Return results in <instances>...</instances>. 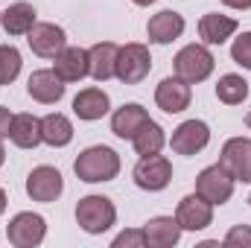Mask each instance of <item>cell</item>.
I'll list each match as a JSON object with an SVG mask.
<instances>
[{"instance_id":"obj_33","label":"cell","mask_w":251,"mask_h":248,"mask_svg":"<svg viewBox=\"0 0 251 248\" xmlns=\"http://www.w3.org/2000/svg\"><path fill=\"white\" fill-rule=\"evenodd\" d=\"M3 210H6V193L0 190V213H3Z\"/></svg>"},{"instance_id":"obj_30","label":"cell","mask_w":251,"mask_h":248,"mask_svg":"<svg viewBox=\"0 0 251 248\" xmlns=\"http://www.w3.org/2000/svg\"><path fill=\"white\" fill-rule=\"evenodd\" d=\"M140 248V246H146V234H143V231H123V234H120V237H117V240H114V248Z\"/></svg>"},{"instance_id":"obj_11","label":"cell","mask_w":251,"mask_h":248,"mask_svg":"<svg viewBox=\"0 0 251 248\" xmlns=\"http://www.w3.org/2000/svg\"><path fill=\"white\" fill-rule=\"evenodd\" d=\"M207 143H210V128H207V123H201V120L181 123L173 131V140H170V146H173L176 155H196Z\"/></svg>"},{"instance_id":"obj_19","label":"cell","mask_w":251,"mask_h":248,"mask_svg":"<svg viewBox=\"0 0 251 248\" xmlns=\"http://www.w3.org/2000/svg\"><path fill=\"white\" fill-rule=\"evenodd\" d=\"M73 114L79 120H100L108 114V94L102 88H85L73 99Z\"/></svg>"},{"instance_id":"obj_31","label":"cell","mask_w":251,"mask_h":248,"mask_svg":"<svg viewBox=\"0 0 251 248\" xmlns=\"http://www.w3.org/2000/svg\"><path fill=\"white\" fill-rule=\"evenodd\" d=\"M12 117H15V114H9V108H3V105H0V140H3V137H9Z\"/></svg>"},{"instance_id":"obj_7","label":"cell","mask_w":251,"mask_h":248,"mask_svg":"<svg viewBox=\"0 0 251 248\" xmlns=\"http://www.w3.org/2000/svg\"><path fill=\"white\" fill-rule=\"evenodd\" d=\"M219 164L231 173L234 181L251 184V140L249 137H231V140L222 146Z\"/></svg>"},{"instance_id":"obj_18","label":"cell","mask_w":251,"mask_h":248,"mask_svg":"<svg viewBox=\"0 0 251 248\" xmlns=\"http://www.w3.org/2000/svg\"><path fill=\"white\" fill-rule=\"evenodd\" d=\"M143 234H146V246L173 248L178 243V237H181V225H178V219H173V216H155V219L146 222Z\"/></svg>"},{"instance_id":"obj_36","label":"cell","mask_w":251,"mask_h":248,"mask_svg":"<svg viewBox=\"0 0 251 248\" xmlns=\"http://www.w3.org/2000/svg\"><path fill=\"white\" fill-rule=\"evenodd\" d=\"M246 125H249V128H251V111H249V114H246Z\"/></svg>"},{"instance_id":"obj_1","label":"cell","mask_w":251,"mask_h":248,"mask_svg":"<svg viewBox=\"0 0 251 248\" xmlns=\"http://www.w3.org/2000/svg\"><path fill=\"white\" fill-rule=\"evenodd\" d=\"M73 173L79 181H88V184L111 181L120 173V155L111 146H91L79 152V158L73 161Z\"/></svg>"},{"instance_id":"obj_32","label":"cell","mask_w":251,"mask_h":248,"mask_svg":"<svg viewBox=\"0 0 251 248\" xmlns=\"http://www.w3.org/2000/svg\"><path fill=\"white\" fill-rule=\"evenodd\" d=\"M222 3L231 9H251V0H222Z\"/></svg>"},{"instance_id":"obj_25","label":"cell","mask_w":251,"mask_h":248,"mask_svg":"<svg viewBox=\"0 0 251 248\" xmlns=\"http://www.w3.org/2000/svg\"><path fill=\"white\" fill-rule=\"evenodd\" d=\"M131 143H134V152L143 158V155H158V152L164 149L167 137H164V128H161V125L155 123V120H149V123L131 137Z\"/></svg>"},{"instance_id":"obj_8","label":"cell","mask_w":251,"mask_h":248,"mask_svg":"<svg viewBox=\"0 0 251 248\" xmlns=\"http://www.w3.org/2000/svg\"><path fill=\"white\" fill-rule=\"evenodd\" d=\"M173 181V164L164 155H143L134 167V184L140 190H164Z\"/></svg>"},{"instance_id":"obj_16","label":"cell","mask_w":251,"mask_h":248,"mask_svg":"<svg viewBox=\"0 0 251 248\" xmlns=\"http://www.w3.org/2000/svg\"><path fill=\"white\" fill-rule=\"evenodd\" d=\"M64 82H79L91 73V59H88V50L82 47H64L62 53L56 56V67H53Z\"/></svg>"},{"instance_id":"obj_12","label":"cell","mask_w":251,"mask_h":248,"mask_svg":"<svg viewBox=\"0 0 251 248\" xmlns=\"http://www.w3.org/2000/svg\"><path fill=\"white\" fill-rule=\"evenodd\" d=\"M176 219H178L181 231H201L213 222V204L204 201L201 196H184L178 201Z\"/></svg>"},{"instance_id":"obj_22","label":"cell","mask_w":251,"mask_h":248,"mask_svg":"<svg viewBox=\"0 0 251 248\" xmlns=\"http://www.w3.org/2000/svg\"><path fill=\"white\" fill-rule=\"evenodd\" d=\"M117 44L111 41H102V44H94L88 50V59H91V76L97 82H105L114 76V62H117Z\"/></svg>"},{"instance_id":"obj_21","label":"cell","mask_w":251,"mask_h":248,"mask_svg":"<svg viewBox=\"0 0 251 248\" xmlns=\"http://www.w3.org/2000/svg\"><path fill=\"white\" fill-rule=\"evenodd\" d=\"M9 137L21 149H35L41 143V120L32 117V114H15L12 117V128H9Z\"/></svg>"},{"instance_id":"obj_20","label":"cell","mask_w":251,"mask_h":248,"mask_svg":"<svg viewBox=\"0 0 251 248\" xmlns=\"http://www.w3.org/2000/svg\"><path fill=\"white\" fill-rule=\"evenodd\" d=\"M237 32V21L228 18V15H204L199 21V35L204 44H225L231 35Z\"/></svg>"},{"instance_id":"obj_5","label":"cell","mask_w":251,"mask_h":248,"mask_svg":"<svg viewBox=\"0 0 251 248\" xmlns=\"http://www.w3.org/2000/svg\"><path fill=\"white\" fill-rule=\"evenodd\" d=\"M231 193H234V178H231V173L222 164H213V167H207V170L199 173V178H196V196H201L204 201L225 204L231 198Z\"/></svg>"},{"instance_id":"obj_2","label":"cell","mask_w":251,"mask_h":248,"mask_svg":"<svg viewBox=\"0 0 251 248\" xmlns=\"http://www.w3.org/2000/svg\"><path fill=\"white\" fill-rule=\"evenodd\" d=\"M114 219H117V207L105 196H85L76 204V222L85 234H102L114 225Z\"/></svg>"},{"instance_id":"obj_14","label":"cell","mask_w":251,"mask_h":248,"mask_svg":"<svg viewBox=\"0 0 251 248\" xmlns=\"http://www.w3.org/2000/svg\"><path fill=\"white\" fill-rule=\"evenodd\" d=\"M26 91L35 102L41 105H53L64 97V79L56 70H35L26 82Z\"/></svg>"},{"instance_id":"obj_3","label":"cell","mask_w":251,"mask_h":248,"mask_svg":"<svg viewBox=\"0 0 251 248\" xmlns=\"http://www.w3.org/2000/svg\"><path fill=\"white\" fill-rule=\"evenodd\" d=\"M152 70V56L143 44H126L117 50V62H114V76L123 85H137L149 76Z\"/></svg>"},{"instance_id":"obj_29","label":"cell","mask_w":251,"mask_h":248,"mask_svg":"<svg viewBox=\"0 0 251 248\" xmlns=\"http://www.w3.org/2000/svg\"><path fill=\"white\" fill-rule=\"evenodd\" d=\"M225 246L228 248H251V225H234L225 234Z\"/></svg>"},{"instance_id":"obj_15","label":"cell","mask_w":251,"mask_h":248,"mask_svg":"<svg viewBox=\"0 0 251 248\" xmlns=\"http://www.w3.org/2000/svg\"><path fill=\"white\" fill-rule=\"evenodd\" d=\"M181 32H184V18H181L178 12H173V9H164V12L152 15L149 24H146V35H149V41H155V44H170V41H176Z\"/></svg>"},{"instance_id":"obj_26","label":"cell","mask_w":251,"mask_h":248,"mask_svg":"<svg viewBox=\"0 0 251 248\" xmlns=\"http://www.w3.org/2000/svg\"><path fill=\"white\" fill-rule=\"evenodd\" d=\"M216 97H219V102H225V105H240V102L249 97V82H246L243 76H237V73H225V76L216 82Z\"/></svg>"},{"instance_id":"obj_10","label":"cell","mask_w":251,"mask_h":248,"mask_svg":"<svg viewBox=\"0 0 251 248\" xmlns=\"http://www.w3.org/2000/svg\"><path fill=\"white\" fill-rule=\"evenodd\" d=\"M26 35H29L26 41H29L32 53L41 56V59H56L64 47H67L64 29L62 26H56V24H35Z\"/></svg>"},{"instance_id":"obj_34","label":"cell","mask_w":251,"mask_h":248,"mask_svg":"<svg viewBox=\"0 0 251 248\" xmlns=\"http://www.w3.org/2000/svg\"><path fill=\"white\" fill-rule=\"evenodd\" d=\"M131 3H137V6H149V3H155V0H131Z\"/></svg>"},{"instance_id":"obj_37","label":"cell","mask_w":251,"mask_h":248,"mask_svg":"<svg viewBox=\"0 0 251 248\" xmlns=\"http://www.w3.org/2000/svg\"><path fill=\"white\" fill-rule=\"evenodd\" d=\"M249 204H251V196H249Z\"/></svg>"},{"instance_id":"obj_23","label":"cell","mask_w":251,"mask_h":248,"mask_svg":"<svg viewBox=\"0 0 251 248\" xmlns=\"http://www.w3.org/2000/svg\"><path fill=\"white\" fill-rule=\"evenodd\" d=\"M0 21L9 35H26L35 26V9L32 3H12L6 12H0Z\"/></svg>"},{"instance_id":"obj_35","label":"cell","mask_w":251,"mask_h":248,"mask_svg":"<svg viewBox=\"0 0 251 248\" xmlns=\"http://www.w3.org/2000/svg\"><path fill=\"white\" fill-rule=\"evenodd\" d=\"M3 161H6V152H3V146H0V167H3Z\"/></svg>"},{"instance_id":"obj_17","label":"cell","mask_w":251,"mask_h":248,"mask_svg":"<svg viewBox=\"0 0 251 248\" xmlns=\"http://www.w3.org/2000/svg\"><path fill=\"white\" fill-rule=\"evenodd\" d=\"M146 123H149L146 108L137 105V102H128V105H123V108L114 111V117H111V131H114L120 140H131Z\"/></svg>"},{"instance_id":"obj_28","label":"cell","mask_w":251,"mask_h":248,"mask_svg":"<svg viewBox=\"0 0 251 248\" xmlns=\"http://www.w3.org/2000/svg\"><path fill=\"white\" fill-rule=\"evenodd\" d=\"M231 59L251 70V32H243V35L234 41V47H231Z\"/></svg>"},{"instance_id":"obj_13","label":"cell","mask_w":251,"mask_h":248,"mask_svg":"<svg viewBox=\"0 0 251 248\" xmlns=\"http://www.w3.org/2000/svg\"><path fill=\"white\" fill-rule=\"evenodd\" d=\"M190 82L184 79H173V76H167L161 85H158V91H155V102H158V108L161 111H167V114H181L184 108L190 105Z\"/></svg>"},{"instance_id":"obj_27","label":"cell","mask_w":251,"mask_h":248,"mask_svg":"<svg viewBox=\"0 0 251 248\" xmlns=\"http://www.w3.org/2000/svg\"><path fill=\"white\" fill-rule=\"evenodd\" d=\"M21 73V53L12 44L0 47V85H12Z\"/></svg>"},{"instance_id":"obj_9","label":"cell","mask_w":251,"mask_h":248,"mask_svg":"<svg viewBox=\"0 0 251 248\" xmlns=\"http://www.w3.org/2000/svg\"><path fill=\"white\" fill-rule=\"evenodd\" d=\"M64 190V181H62V173L53 170V167H35L29 175H26V193L32 201H56Z\"/></svg>"},{"instance_id":"obj_24","label":"cell","mask_w":251,"mask_h":248,"mask_svg":"<svg viewBox=\"0 0 251 248\" xmlns=\"http://www.w3.org/2000/svg\"><path fill=\"white\" fill-rule=\"evenodd\" d=\"M41 140L50 143V146H67L73 140V125L64 114H47L41 120Z\"/></svg>"},{"instance_id":"obj_6","label":"cell","mask_w":251,"mask_h":248,"mask_svg":"<svg viewBox=\"0 0 251 248\" xmlns=\"http://www.w3.org/2000/svg\"><path fill=\"white\" fill-rule=\"evenodd\" d=\"M44 234H47V222L44 216L38 213H18L9 228H6V237L15 248H35L44 243Z\"/></svg>"},{"instance_id":"obj_4","label":"cell","mask_w":251,"mask_h":248,"mask_svg":"<svg viewBox=\"0 0 251 248\" xmlns=\"http://www.w3.org/2000/svg\"><path fill=\"white\" fill-rule=\"evenodd\" d=\"M213 73V56L204 44H187L184 50H178L176 56V76L184 79L190 85L204 82Z\"/></svg>"}]
</instances>
